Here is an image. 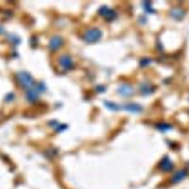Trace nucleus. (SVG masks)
Returning a JSON list of instances; mask_svg holds the SVG:
<instances>
[{
	"label": "nucleus",
	"instance_id": "2eb2a0df",
	"mask_svg": "<svg viewBox=\"0 0 189 189\" xmlns=\"http://www.w3.org/2000/svg\"><path fill=\"white\" fill-rule=\"evenodd\" d=\"M144 9L146 10V11H147L148 13H153L154 10L151 8V6H150L149 2H144Z\"/></svg>",
	"mask_w": 189,
	"mask_h": 189
},
{
	"label": "nucleus",
	"instance_id": "4468645a",
	"mask_svg": "<svg viewBox=\"0 0 189 189\" xmlns=\"http://www.w3.org/2000/svg\"><path fill=\"white\" fill-rule=\"evenodd\" d=\"M157 128L160 131H163L164 132V131H167L171 129V126L170 124H169V123H158V125L157 126Z\"/></svg>",
	"mask_w": 189,
	"mask_h": 189
},
{
	"label": "nucleus",
	"instance_id": "ddd939ff",
	"mask_svg": "<svg viewBox=\"0 0 189 189\" xmlns=\"http://www.w3.org/2000/svg\"><path fill=\"white\" fill-rule=\"evenodd\" d=\"M151 86H150V85L149 84H144V85L141 86V91H142V93H144V94H149V93H152V91H151Z\"/></svg>",
	"mask_w": 189,
	"mask_h": 189
},
{
	"label": "nucleus",
	"instance_id": "0eeeda50",
	"mask_svg": "<svg viewBox=\"0 0 189 189\" xmlns=\"http://www.w3.org/2000/svg\"><path fill=\"white\" fill-rule=\"evenodd\" d=\"M160 167H161L162 170L168 171H171L173 168V164L172 162L171 161V160L169 159V157H165L162 160L161 163H160Z\"/></svg>",
	"mask_w": 189,
	"mask_h": 189
},
{
	"label": "nucleus",
	"instance_id": "39448f33",
	"mask_svg": "<svg viewBox=\"0 0 189 189\" xmlns=\"http://www.w3.org/2000/svg\"><path fill=\"white\" fill-rule=\"evenodd\" d=\"M118 92L122 96L129 97L133 94V88H132L129 84H122V85L118 88Z\"/></svg>",
	"mask_w": 189,
	"mask_h": 189
},
{
	"label": "nucleus",
	"instance_id": "6e6552de",
	"mask_svg": "<svg viewBox=\"0 0 189 189\" xmlns=\"http://www.w3.org/2000/svg\"><path fill=\"white\" fill-rule=\"evenodd\" d=\"M124 109L129 112L137 113L142 111V107L137 104H127L124 106Z\"/></svg>",
	"mask_w": 189,
	"mask_h": 189
},
{
	"label": "nucleus",
	"instance_id": "1a4fd4ad",
	"mask_svg": "<svg viewBox=\"0 0 189 189\" xmlns=\"http://www.w3.org/2000/svg\"><path fill=\"white\" fill-rule=\"evenodd\" d=\"M186 175L187 172L185 170H181L177 171V172L175 173V174H174V176H173L172 182L173 183H179V182L182 181V180L184 179Z\"/></svg>",
	"mask_w": 189,
	"mask_h": 189
},
{
	"label": "nucleus",
	"instance_id": "9b49d317",
	"mask_svg": "<svg viewBox=\"0 0 189 189\" xmlns=\"http://www.w3.org/2000/svg\"><path fill=\"white\" fill-rule=\"evenodd\" d=\"M38 95L37 93V90L36 89H31L27 92V100L30 101H35L37 98H38Z\"/></svg>",
	"mask_w": 189,
	"mask_h": 189
},
{
	"label": "nucleus",
	"instance_id": "20e7f679",
	"mask_svg": "<svg viewBox=\"0 0 189 189\" xmlns=\"http://www.w3.org/2000/svg\"><path fill=\"white\" fill-rule=\"evenodd\" d=\"M59 63L64 70H69L73 67V62L72 60L68 55H62L59 59Z\"/></svg>",
	"mask_w": 189,
	"mask_h": 189
},
{
	"label": "nucleus",
	"instance_id": "f257e3e1",
	"mask_svg": "<svg viewBox=\"0 0 189 189\" xmlns=\"http://www.w3.org/2000/svg\"><path fill=\"white\" fill-rule=\"evenodd\" d=\"M102 37V32L98 28L87 30L84 35V39L88 43H95L98 42Z\"/></svg>",
	"mask_w": 189,
	"mask_h": 189
},
{
	"label": "nucleus",
	"instance_id": "423d86ee",
	"mask_svg": "<svg viewBox=\"0 0 189 189\" xmlns=\"http://www.w3.org/2000/svg\"><path fill=\"white\" fill-rule=\"evenodd\" d=\"M63 45V40L61 38V37L59 36H56L53 37L52 39L50 40V48L52 50H57L58 49H59L61 47V45Z\"/></svg>",
	"mask_w": 189,
	"mask_h": 189
},
{
	"label": "nucleus",
	"instance_id": "f03ea898",
	"mask_svg": "<svg viewBox=\"0 0 189 189\" xmlns=\"http://www.w3.org/2000/svg\"><path fill=\"white\" fill-rule=\"evenodd\" d=\"M17 80L19 84H21L23 87L30 88L33 86V80L32 77L26 72H20L17 74Z\"/></svg>",
	"mask_w": 189,
	"mask_h": 189
},
{
	"label": "nucleus",
	"instance_id": "9d476101",
	"mask_svg": "<svg viewBox=\"0 0 189 189\" xmlns=\"http://www.w3.org/2000/svg\"><path fill=\"white\" fill-rule=\"evenodd\" d=\"M171 16L175 19H180L185 15V12L180 8H173L170 12Z\"/></svg>",
	"mask_w": 189,
	"mask_h": 189
},
{
	"label": "nucleus",
	"instance_id": "7ed1b4c3",
	"mask_svg": "<svg viewBox=\"0 0 189 189\" xmlns=\"http://www.w3.org/2000/svg\"><path fill=\"white\" fill-rule=\"evenodd\" d=\"M98 13L100 14L101 16L104 17V19L107 21H112L113 19H115L116 14L115 11L114 10L111 9V8H108L106 5H104V6H101L98 10Z\"/></svg>",
	"mask_w": 189,
	"mask_h": 189
},
{
	"label": "nucleus",
	"instance_id": "f8f14e48",
	"mask_svg": "<svg viewBox=\"0 0 189 189\" xmlns=\"http://www.w3.org/2000/svg\"><path fill=\"white\" fill-rule=\"evenodd\" d=\"M105 105L107 108H109V109L112 111H118L119 110V107L116 104L112 103V102H108L106 101L105 102Z\"/></svg>",
	"mask_w": 189,
	"mask_h": 189
}]
</instances>
